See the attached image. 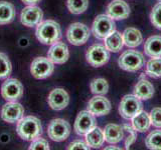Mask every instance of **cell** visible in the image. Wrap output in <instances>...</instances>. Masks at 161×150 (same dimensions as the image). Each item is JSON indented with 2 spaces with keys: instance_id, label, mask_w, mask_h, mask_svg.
Returning <instances> with one entry per match:
<instances>
[{
  "instance_id": "cell-18",
  "label": "cell",
  "mask_w": 161,
  "mask_h": 150,
  "mask_svg": "<svg viewBox=\"0 0 161 150\" xmlns=\"http://www.w3.org/2000/svg\"><path fill=\"white\" fill-rule=\"evenodd\" d=\"M105 141L109 144H117L124 139V129L123 126L115 123H109L104 128Z\"/></svg>"
},
{
  "instance_id": "cell-26",
  "label": "cell",
  "mask_w": 161,
  "mask_h": 150,
  "mask_svg": "<svg viewBox=\"0 0 161 150\" xmlns=\"http://www.w3.org/2000/svg\"><path fill=\"white\" fill-rule=\"evenodd\" d=\"M90 89L95 95H105L109 91V83L105 78H95L90 83Z\"/></svg>"
},
{
  "instance_id": "cell-24",
  "label": "cell",
  "mask_w": 161,
  "mask_h": 150,
  "mask_svg": "<svg viewBox=\"0 0 161 150\" xmlns=\"http://www.w3.org/2000/svg\"><path fill=\"white\" fill-rule=\"evenodd\" d=\"M105 42V46L109 51L117 53L120 50H122L123 46H124V40H123V36L122 34L118 31H115L113 33H111L109 36H107L104 39Z\"/></svg>"
},
{
  "instance_id": "cell-27",
  "label": "cell",
  "mask_w": 161,
  "mask_h": 150,
  "mask_svg": "<svg viewBox=\"0 0 161 150\" xmlns=\"http://www.w3.org/2000/svg\"><path fill=\"white\" fill-rule=\"evenodd\" d=\"M146 74L152 78L161 77V57L151 58L146 64Z\"/></svg>"
},
{
  "instance_id": "cell-15",
  "label": "cell",
  "mask_w": 161,
  "mask_h": 150,
  "mask_svg": "<svg viewBox=\"0 0 161 150\" xmlns=\"http://www.w3.org/2000/svg\"><path fill=\"white\" fill-rule=\"evenodd\" d=\"M47 103L53 110L59 111L69 105V95L64 88H54L48 94Z\"/></svg>"
},
{
  "instance_id": "cell-19",
  "label": "cell",
  "mask_w": 161,
  "mask_h": 150,
  "mask_svg": "<svg viewBox=\"0 0 161 150\" xmlns=\"http://www.w3.org/2000/svg\"><path fill=\"white\" fill-rule=\"evenodd\" d=\"M124 45H126L129 48H135L138 47L141 43L143 42V36L140 30L134 27H128L124 30L122 33Z\"/></svg>"
},
{
  "instance_id": "cell-38",
  "label": "cell",
  "mask_w": 161,
  "mask_h": 150,
  "mask_svg": "<svg viewBox=\"0 0 161 150\" xmlns=\"http://www.w3.org/2000/svg\"><path fill=\"white\" fill-rule=\"evenodd\" d=\"M158 1H159V2H161V0H158Z\"/></svg>"
},
{
  "instance_id": "cell-35",
  "label": "cell",
  "mask_w": 161,
  "mask_h": 150,
  "mask_svg": "<svg viewBox=\"0 0 161 150\" xmlns=\"http://www.w3.org/2000/svg\"><path fill=\"white\" fill-rule=\"evenodd\" d=\"M136 139H137V131L130 132L128 134V136L126 137V139H125V148L129 149L131 145H132L133 143H135Z\"/></svg>"
},
{
  "instance_id": "cell-3",
  "label": "cell",
  "mask_w": 161,
  "mask_h": 150,
  "mask_svg": "<svg viewBox=\"0 0 161 150\" xmlns=\"http://www.w3.org/2000/svg\"><path fill=\"white\" fill-rule=\"evenodd\" d=\"M118 64L121 69L128 72H137L144 66V55L137 50H126L118 59Z\"/></svg>"
},
{
  "instance_id": "cell-14",
  "label": "cell",
  "mask_w": 161,
  "mask_h": 150,
  "mask_svg": "<svg viewBox=\"0 0 161 150\" xmlns=\"http://www.w3.org/2000/svg\"><path fill=\"white\" fill-rule=\"evenodd\" d=\"M111 109H112V105L110 100L103 95H95L93 98L90 99L87 106L88 111L97 117L109 114Z\"/></svg>"
},
{
  "instance_id": "cell-25",
  "label": "cell",
  "mask_w": 161,
  "mask_h": 150,
  "mask_svg": "<svg viewBox=\"0 0 161 150\" xmlns=\"http://www.w3.org/2000/svg\"><path fill=\"white\" fill-rule=\"evenodd\" d=\"M15 8L13 4L7 1H0V25L11 23L15 18Z\"/></svg>"
},
{
  "instance_id": "cell-37",
  "label": "cell",
  "mask_w": 161,
  "mask_h": 150,
  "mask_svg": "<svg viewBox=\"0 0 161 150\" xmlns=\"http://www.w3.org/2000/svg\"><path fill=\"white\" fill-rule=\"evenodd\" d=\"M105 149H121V148H119V147H116V146H109V147H106Z\"/></svg>"
},
{
  "instance_id": "cell-16",
  "label": "cell",
  "mask_w": 161,
  "mask_h": 150,
  "mask_svg": "<svg viewBox=\"0 0 161 150\" xmlns=\"http://www.w3.org/2000/svg\"><path fill=\"white\" fill-rule=\"evenodd\" d=\"M47 57L54 64H64L68 61L69 57V51L68 45L64 42L58 41L52 44L48 52Z\"/></svg>"
},
{
  "instance_id": "cell-21",
  "label": "cell",
  "mask_w": 161,
  "mask_h": 150,
  "mask_svg": "<svg viewBox=\"0 0 161 150\" xmlns=\"http://www.w3.org/2000/svg\"><path fill=\"white\" fill-rule=\"evenodd\" d=\"M144 52L151 58L161 57V35H153L146 40Z\"/></svg>"
},
{
  "instance_id": "cell-32",
  "label": "cell",
  "mask_w": 161,
  "mask_h": 150,
  "mask_svg": "<svg viewBox=\"0 0 161 150\" xmlns=\"http://www.w3.org/2000/svg\"><path fill=\"white\" fill-rule=\"evenodd\" d=\"M151 125L156 128H161V107H155L150 111Z\"/></svg>"
},
{
  "instance_id": "cell-4",
  "label": "cell",
  "mask_w": 161,
  "mask_h": 150,
  "mask_svg": "<svg viewBox=\"0 0 161 150\" xmlns=\"http://www.w3.org/2000/svg\"><path fill=\"white\" fill-rule=\"evenodd\" d=\"M116 30V23L114 19L107 14H99L96 16L93 25L92 33L97 39H105Z\"/></svg>"
},
{
  "instance_id": "cell-23",
  "label": "cell",
  "mask_w": 161,
  "mask_h": 150,
  "mask_svg": "<svg viewBox=\"0 0 161 150\" xmlns=\"http://www.w3.org/2000/svg\"><path fill=\"white\" fill-rule=\"evenodd\" d=\"M85 139L91 148H100L101 146H103L105 142L103 129L98 126L94 127L85 135Z\"/></svg>"
},
{
  "instance_id": "cell-2",
  "label": "cell",
  "mask_w": 161,
  "mask_h": 150,
  "mask_svg": "<svg viewBox=\"0 0 161 150\" xmlns=\"http://www.w3.org/2000/svg\"><path fill=\"white\" fill-rule=\"evenodd\" d=\"M35 35L40 43L52 45L59 41V39L62 38V29L57 21L48 19L42 21L37 25Z\"/></svg>"
},
{
  "instance_id": "cell-1",
  "label": "cell",
  "mask_w": 161,
  "mask_h": 150,
  "mask_svg": "<svg viewBox=\"0 0 161 150\" xmlns=\"http://www.w3.org/2000/svg\"><path fill=\"white\" fill-rule=\"evenodd\" d=\"M16 132L21 139L31 142L42 134V122L35 116H23L17 122Z\"/></svg>"
},
{
  "instance_id": "cell-30",
  "label": "cell",
  "mask_w": 161,
  "mask_h": 150,
  "mask_svg": "<svg viewBox=\"0 0 161 150\" xmlns=\"http://www.w3.org/2000/svg\"><path fill=\"white\" fill-rule=\"evenodd\" d=\"M12 72V64L7 54L0 52V80L6 79Z\"/></svg>"
},
{
  "instance_id": "cell-20",
  "label": "cell",
  "mask_w": 161,
  "mask_h": 150,
  "mask_svg": "<svg viewBox=\"0 0 161 150\" xmlns=\"http://www.w3.org/2000/svg\"><path fill=\"white\" fill-rule=\"evenodd\" d=\"M134 95L141 100H148L153 97L154 86L146 79H140L134 86Z\"/></svg>"
},
{
  "instance_id": "cell-11",
  "label": "cell",
  "mask_w": 161,
  "mask_h": 150,
  "mask_svg": "<svg viewBox=\"0 0 161 150\" xmlns=\"http://www.w3.org/2000/svg\"><path fill=\"white\" fill-rule=\"evenodd\" d=\"M96 126H97V122H96L95 115H93L88 110H83L75 118L74 129L75 133L80 136H85L90 130H92Z\"/></svg>"
},
{
  "instance_id": "cell-33",
  "label": "cell",
  "mask_w": 161,
  "mask_h": 150,
  "mask_svg": "<svg viewBox=\"0 0 161 150\" xmlns=\"http://www.w3.org/2000/svg\"><path fill=\"white\" fill-rule=\"evenodd\" d=\"M49 143L47 142V140H45L44 138H36L33 141H31L29 149L30 150H49Z\"/></svg>"
},
{
  "instance_id": "cell-13",
  "label": "cell",
  "mask_w": 161,
  "mask_h": 150,
  "mask_svg": "<svg viewBox=\"0 0 161 150\" xmlns=\"http://www.w3.org/2000/svg\"><path fill=\"white\" fill-rule=\"evenodd\" d=\"M43 12L36 5H27L22 9L20 14V21L27 27H34L42 21Z\"/></svg>"
},
{
  "instance_id": "cell-10",
  "label": "cell",
  "mask_w": 161,
  "mask_h": 150,
  "mask_svg": "<svg viewBox=\"0 0 161 150\" xmlns=\"http://www.w3.org/2000/svg\"><path fill=\"white\" fill-rule=\"evenodd\" d=\"M23 95V85L15 78H6L1 86V96L6 101H17Z\"/></svg>"
},
{
  "instance_id": "cell-6",
  "label": "cell",
  "mask_w": 161,
  "mask_h": 150,
  "mask_svg": "<svg viewBox=\"0 0 161 150\" xmlns=\"http://www.w3.org/2000/svg\"><path fill=\"white\" fill-rule=\"evenodd\" d=\"M87 62L93 67H101L105 65L110 59V51L105 45L96 43L90 46L86 52Z\"/></svg>"
},
{
  "instance_id": "cell-28",
  "label": "cell",
  "mask_w": 161,
  "mask_h": 150,
  "mask_svg": "<svg viewBox=\"0 0 161 150\" xmlns=\"http://www.w3.org/2000/svg\"><path fill=\"white\" fill-rule=\"evenodd\" d=\"M145 145L149 149L161 150V130H153L145 138Z\"/></svg>"
},
{
  "instance_id": "cell-8",
  "label": "cell",
  "mask_w": 161,
  "mask_h": 150,
  "mask_svg": "<svg viewBox=\"0 0 161 150\" xmlns=\"http://www.w3.org/2000/svg\"><path fill=\"white\" fill-rule=\"evenodd\" d=\"M91 35V30L89 27L84 23L75 22L70 24L67 30V39L68 41L75 45V46H80L84 45L88 41Z\"/></svg>"
},
{
  "instance_id": "cell-34",
  "label": "cell",
  "mask_w": 161,
  "mask_h": 150,
  "mask_svg": "<svg viewBox=\"0 0 161 150\" xmlns=\"http://www.w3.org/2000/svg\"><path fill=\"white\" fill-rule=\"evenodd\" d=\"M91 147L87 144V142L83 141V140H75V141L70 142L69 144V146L67 147V149L69 150H72V149H85V150H88Z\"/></svg>"
},
{
  "instance_id": "cell-9",
  "label": "cell",
  "mask_w": 161,
  "mask_h": 150,
  "mask_svg": "<svg viewBox=\"0 0 161 150\" xmlns=\"http://www.w3.org/2000/svg\"><path fill=\"white\" fill-rule=\"evenodd\" d=\"M54 71V63L48 57H36L30 64V73L35 79H45Z\"/></svg>"
},
{
  "instance_id": "cell-12",
  "label": "cell",
  "mask_w": 161,
  "mask_h": 150,
  "mask_svg": "<svg viewBox=\"0 0 161 150\" xmlns=\"http://www.w3.org/2000/svg\"><path fill=\"white\" fill-rule=\"evenodd\" d=\"M24 115V108L17 101H7L1 109V118L8 123H16Z\"/></svg>"
},
{
  "instance_id": "cell-31",
  "label": "cell",
  "mask_w": 161,
  "mask_h": 150,
  "mask_svg": "<svg viewBox=\"0 0 161 150\" xmlns=\"http://www.w3.org/2000/svg\"><path fill=\"white\" fill-rule=\"evenodd\" d=\"M150 21L155 28L161 30V2L155 4L150 13Z\"/></svg>"
},
{
  "instance_id": "cell-29",
  "label": "cell",
  "mask_w": 161,
  "mask_h": 150,
  "mask_svg": "<svg viewBox=\"0 0 161 150\" xmlns=\"http://www.w3.org/2000/svg\"><path fill=\"white\" fill-rule=\"evenodd\" d=\"M67 6L70 13L79 15L84 13L89 7V0H68Z\"/></svg>"
},
{
  "instance_id": "cell-7",
  "label": "cell",
  "mask_w": 161,
  "mask_h": 150,
  "mask_svg": "<svg viewBox=\"0 0 161 150\" xmlns=\"http://www.w3.org/2000/svg\"><path fill=\"white\" fill-rule=\"evenodd\" d=\"M70 134V125L62 118L53 119L47 126L48 137L55 142H62L67 140Z\"/></svg>"
},
{
  "instance_id": "cell-5",
  "label": "cell",
  "mask_w": 161,
  "mask_h": 150,
  "mask_svg": "<svg viewBox=\"0 0 161 150\" xmlns=\"http://www.w3.org/2000/svg\"><path fill=\"white\" fill-rule=\"evenodd\" d=\"M143 110L141 99L134 94H127L122 98L119 104V113L124 119H132L136 114Z\"/></svg>"
},
{
  "instance_id": "cell-17",
  "label": "cell",
  "mask_w": 161,
  "mask_h": 150,
  "mask_svg": "<svg viewBox=\"0 0 161 150\" xmlns=\"http://www.w3.org/2000/svg\"><path fill=\"white\" fill-rule=\"evenodd\" d=\"M107 15L114 20H123L129 17L130 6L124 0H113L107 7Z\"/></svg>"
},
{
  "instance_id": "cell-22",
  "label": "cell",
  "mask_w": 161,
  "mask_h": 150,
  "mask_svg": "<svg viewBox=\"0 0 161 150\" xmlns=\"http://www.w3.org/2000/svg\"><path fill=\"white\" fill-rule=\"evenodd\" d=\"M132 120V126L137 132L143 133L149 130L151 126V120L150 115L144 110H141L139 113H137L135 116L131 119Z\"/></svg>"
},
{
  "instance_id": "cell-36",
  "label": "cell",
  "mask_w": 161,
  "mask_h": 150,
  "mask_svg": "<svg viewBox=\"0 0 161 150\" xmlns=\"http://www.w3.org/2000/svg\"><path fill=\"white\" fill-rule=\"evenodd\" d=\"M21 1L26 5H36L42 0H21Z\"/></svg>"
}]
</instances>
